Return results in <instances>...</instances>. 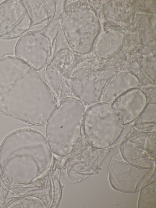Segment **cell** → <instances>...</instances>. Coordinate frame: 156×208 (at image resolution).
<instances>
[{"label": "cell", "mask_w": 156, "mask_h": 208, "mask_svg": "<svg viewBox=\"0 0 156 208\" xmlns=\"http://www.w3.org/2000/svg\"><path fill=\"white\" fill-rule=\"evenodd\" d=\"M138 207L148 208L156 207L155 180L141 188L139 197Z\"/></svg>", "instance_id": "13"}, {"label": "cell", "mask_w": 156, "mask_h": 208, "mask_svg": "<svg viewBox=\"0 0 156 208\" xmlns=\"http://www.w3.org/2000/svg\"><path fill=\"white\" fill-rule=\"evenodd\" d=\"M113 75L99 74L88 70L79 56L76 65L65 80V86L84 106H90L98 102Z\"/></svg>", "instance_id": "4"}, {"label": "cell", "mask_w": 156, "mask_h": 208, "mask_svg": "<svg viewBox=\"0 0 156 208\" xmlns=\"http://www.w3.org/2000/svg\"><path fill=\"white\" fill-rule=\"evenodd\" d=\"M124 125L119 113L112 105L102 102L93 104L86 110L83 130L89 144L102 149L117 140Z\"/></svg>", "instance_id": "3"}, {"label": "cell", "mask_w": 156, "mask_h": 208, "mask_svg": "<svg viewBox=\"0 0 156 208\" xmlns=\"http://www.w3.org/2000/svg\"><path fill=\"white\" fill-rule=\"evenodd\" d=\"M31 26V19L22 0H7L0 3V39L18 38Z\"/></svg>", "instance_id": "7"}, {"label": "cell", "mask_w": 156, "mask_h": 208, "mask_svg": "<svg viewBox=\"0 0 156 208\" xmlns=\"http://www.w3.org/2000/svg\"><path fill=\"white\" fill-rule=\"evenodd\" d=\"M147 104L145 94L139 88L131 89L116 99L112 105L120 116L124 124L137 118Z\"/></svg>", "instance_id": "10"}, {"label": "cell", "mask_w": 156, "mask_h": 208, "mask_svg": "<svg viewBox=\"0 0 156 208\" xmlns=\"http://www.w3.org/2000/svg\"><path fill=\"white\" fill-rule=\"evenodd\" d=\"M77 61V55L71 49L64 48L53 54L50 63L46 67L44 80L57 96L65 88V80Z\"/></svg>", "instance_id": "9"}, {"label": "cell", "mask_w": 156, "mask_h": 208, "mask_svg": "<svg viewBox=\"0 0 156 208\" xmlns=\"http://www.w3.org/2000/svg\"><path fill=\"white\" fill-rule=\"evenodd\" d=\"M14 53L38 71L46 67L50 63L53 50L50 39L45 34L30 31L18 40Z\"/></svg>", "instance_id": "6"}, {"label": "cell", "mask_w": 156, "mask_h": 208, "mask_svg": "<svg viewBox=\"0 0 156 208\" xmlns=\"http://www.w3.org/2000/svg\"><path fill=\"white\" fill-rule=\"evenodd\" d=\"M22 1L30 17L32 26H37L38 29L40 30L44 29L51 22L55 12V3L54 1Z\"/></svg>", "instance_id": "12"}, {"label": "cell", "mask_w": 156, "mask_h": 208, "mask_svg": "<svg viewBox=\"0 0 156 208\" xmlns=\"http://www.w3.org/2000/svg\"><path fill=\"white\" fill-rule=\"evenodd\" d=\"M151 170V168L113 160L109 167V181L112 186L119 191L136 192L144 183Z\"/></svg>", "instance_id": "8"}, {"label": "cell", "mask_w": 156, "mask_h": 208, "mask_svg": "<svg viewBox=\"0 0 156 208\" xmlns=\"http://www.w3.org/2000/svg\"><path fill=\"white\" fill-rule=\"evenodd\" d=\"M138 78L129 72H122L114 74L110 79L104 90L103 102L112 105L115 100L126 91L139 88Z\"/></svg>", "instance_id": "11"}, {"label": "cell", "mask_w": 156, "mask_h": 208, "mask_svg": "<svg viewBox=\"0 0 156 208\" xmlns=\"http://www.w3.org/2000/svg\"><path fill=\"white\" fill-rule=\"evenodd\" d=\"M66 2L59 18L62 31L71 50L77 55L87 53L86 25L83 4L80 1Z\"/></svg>", "instance_id": "5"}, {"label": "cell", "mask_w": 156, "mask_h": 208, "mask_svg": "<svg viewBox=\"0 0 156 208\" xmlns=\"http://www.w3.org/2000/svg\"><path fill=\"white\" fill-rule=\"evenodd\" d=\"M58 102L32 66L15 56L0 58V112L31 125L46 124Z\"/></svg>", "instance_id": "1"}, {"label": "cell", "mask_w": 156, "mask_h": 208, "mask_svg": "<svg viewBox=\"0 0 156 208\" xmlns=\"http://www.w3.org/2000/svg\"><path fill=\"white\" fill-rule=\"evenodd\" d=\"M84 105L78 99L67 97L58 102L46 123V134L53 151L69 153L80 137Z\"/></svg>", "instance_id": "2"}]
</instances>
